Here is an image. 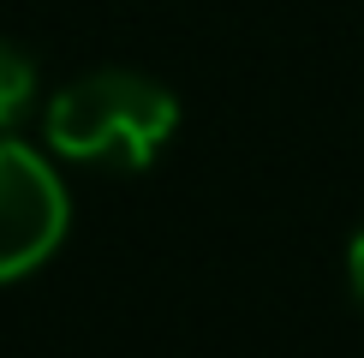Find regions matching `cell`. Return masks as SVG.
<instances>
[{
	"instance_id": "6da1fadb",
	"label": "cell",
	"mask_w": 364,
	"mask_h": 358,
	"mask_svg": "<svg viewBox=\"0 0 364 358\" xmlns=\"http://www.w3.org/2000/svg\"><path fill=\"white\" fill-rule=\"evenodd\" d=\"M173 126H179L173 90L132 66H102L72 78L42 114L54 156L84 161V168H119V173H144L168 149Z\"/></svg>"
},
{
	"instance_id": "7a4b0ae2",
	"label": "cell",
	"mask_w": 364,
	"mask_h": 358,
	"mask_svg": "<svg viewBox=\"0 0 364 358\" xmlns=\"http://www.w3.org/2000/svg\"><path fill=\"white\" fill-rule=\"evenodd\" d=\"M72 227V197L54 161L18 138H0V287L24 281L60 251Z\"/></svg>"
},
{
	"instance_id": "3957f363",
	"label": "cell",
	"mask_w": 364,
	"mask_h": 358,
	"mask_svg": "<svg viewBox=\"0 0 364 358\" xmlns=\"http://www.w3.org/2000/svg\"><path fill=\"white\" fill-rule=\"evenodd\" d=\"M36 96H42V72L30 60V48L0 42V138H12L24 126V114L36 108Z\"/></svg>"
},
{
	"instance_id": "277c9868",
	"label": "cell",
	"mask_w": 364,
	"mask_h": 358,
	"mask_svg": "<svg viewBox=\"0 0 364 358\" xmlns=\"http://www.w3.org/2000/svg\"><path fill=\"white\" fill-rule=\"evenodd\" d=\"M346 281H353V298L364 305V227L353 233V245H346Z\"/></svg>"
}]
</instances>
